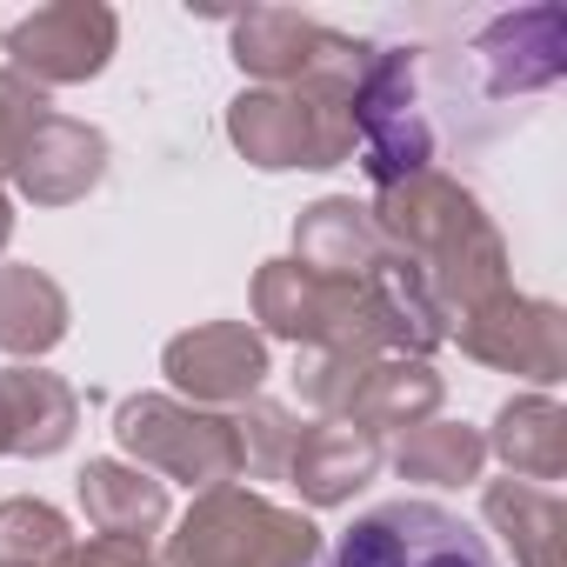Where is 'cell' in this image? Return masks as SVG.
Returning a JSON list of instances; mask_svg holds the SVG:
<instances>
[{"instance_id":"6da1fadb","label":"cell","mask_w":567,"mask_h":567,"mask_svg":"<svg viewBox=\"0 0 567 567\" xmlns=\"http://www.w3.org/2000/svg\"><path fill=\"white\" fill-rule=\"evenodd\" d=\"M374 234L388 240V254H401L421 280L434 308L447 315V328L461 315H474L481 301H494L507 280V240L487 220V207L474 200V187H461L441 167H421L408 181L374 187Z\"/></svg>"},{"instance_id":"7a4b0ae2","label":"cell","mask_w":567,"mask_h":567,"mask_svg":"<svg viewBox=\"0 0 567 567\" xmlns=\"http://www.w3.org/2000/svg\"><path fill=\"white\" fill-rule=\"evenodd\" d=\"M321 527L301 507H280L240 481L194 494L174 520L161 567H321Z\"/></svg>"},{"instance_id":"3957f363","label":"cell","mask_w":567,"mask_h":567,"mask_svg":"<svg viewBox=\"0 0 567 567\" xmlns=\"http://www.w3.org/2000/svg\"><path fill=\"white\" fill-rule=\"evenodd\" d=\"M254 334L260 341H295L315 354H348V361H381L394 354L388 315L374 280H321L301 260H260L254 274Z\"/></svg>"},{"instance_id":"277c9868","label":"cell","mask_w":567,"mask_h":567,"mask_svg":"<svg viewBox=\"0 0 567 567\" xmlns=\"http://www.w3.org/2000/svg\"><path fill=\"white\" fill-rule=\"evenodd\" d=\"M114 441H121V461L147 467L154 481H181L187 494L240 481L234 414H207L174 394H127L114 408Z\"/></svg>"},{"instance_id":"5b68a950","label":"cell","mask_w":567,"mask_h":567,"mask_svg":"<svg viewBox=\"0 0 567 567\" xmlns=\"http://www.w3.org/2000/svg\"><path fill=\"white\" fill-rule=\"evenodd\" d=\"M354 161L374 187L434 167V127L421 114L408 48H374L354 81Z\"/></svg>"},{"instance_id":"8992f818","label":"cell","mask_w":567,"mask_h":567,"mask_svg":"<svg viewBox=\"0 0 567 567\" xmlns=\"http://www.w3.org/2000/svg\"><path fill=\"white\" fill-rule=\"evenodd\" d=\"M328 567H494V547L441 501H381L368 507Z\"/></svg>"},{"instance_id":"52a82bcc","label":"cell","mask_w":567,"mask_h":567,"mask_svg":"<svg viewBox=\"0 0 567 567\" xmlns=\"http://www.w3.org/2000/svg\"><path fill=\"white\" fill-rule=\"evenodd\" d=\"M0 48H8V68L21 81H34L41 94L48 87H81V81L107 74V61L121 48V14L107 0H54V8L21 14L0 34Z\"/></svg>"},{"instance_id":"ba28073f","label":"cell","mask_w":567,"mask_h":567,"mask_svg":"<svg viewBox=\"0 0 567 567\" xmlns=\"http://www.w3.org/2000/svg\"><path fill=\"white\" fill-rule=\"evenodd\" d=\"M447 341H461V354L494 368V374L534 381L540 394L560 388V374H567V315L554 301H534V295H514V288H501L494 301L461 315L447 328Z\"/></svg>"},{"instance_id":"9c48e42d","label":"cell","mask_w":567,"mask_h":567,"mask_svg":"<svg viewBox=\"0 0 567 567\" xmlns=\"http://www.w3.org/2000/svg\"><path fill=\"white\" fill-rule=\"evenodd\" d=\"M161 374H167L174 401L207 408V414H234L267 388L274 354L247 321H200L161 348Z\"/></svg>"},{"instance_id":"30bf717a","label":"cell","mask_w":567,"mask_h":567,"mask_svg":"<svg viewBox=\"0 0 567 567\" xmlns=\"http://www.w3.org/2000/svg\"><path fill=\"white\" fill-rule=\"evenodd\" d=\"M107 161H114V147H107V134L94 121L48 114L34 127L21 167H14V194L34 200V207H74L107 181Z\"/></svg>"},{"instance_id":"8fae6325","label":"cell","mask_w":567,"mask_h":567,"mask_svg":"<svg viewBox=\"0 0 567 567\" xmlns=\"http://www.w3.org/2000/svg\"><path fill=\"white\" fill-rule=\"evenodd\" d=\"M474 61L487 74V94H540L567 74V14L560 8H520L487 21V34L474 41Z\"/></svg>"},{"instance_id":"7c38bea8","label":"cell","mask_w":567,"mask_h":567,"mask_svg":"<svg viewBox=\"0 0 567 567\" xmlns=\"http://www.w3.org/2000/svg\"><path fill=\"white\" fill-rule=\"evenodd\" d=\"M81 427V394L34 368V361H14L0 368V441H8L14 461H54Z\"/></svg>"},{"instance_id":"4fadbf2b","label":"cell","mask_w":567,"mask_h":567,"mask_svg":"<svg viewBox=\"0 0 567 567\" xmlns=\"http://www.w3.org/2000/svg\"><path fill=\"white\" fill-rule=\"evenodd\" d=\"M321 280H368L388 260V240L374 234V214L354 194H321L315 207L295 214V254Z\"/></svg>"},{"instance_id":"5bb4252c","label":"cell","mask_w":567,"mask_h":567,"mask_svg":"<svg viewBox=\"0 0 567 567\" xmlns=\"http://www.w3.org/2000/svg\"><path fill=\"white\" fill-rule=\"evenodd\" d=\"M388 447L348 421H315L301 427V447L288 461V487L308 501V507H348L374 474H381Z\"/></svg>"},{"instance_id":"9a60e30c","label":"cell","mask_w":567,"mask_h":567,"mask_svg":"<svg viewBox=\"0 0 567 567\" xmlns=\"http://www.w3.org/2000/svg\"><path fill=\"white\" fill-rule=\"evenodd\" d=\"M321 41H328V28L295 8H247L227 21V54L254 87H295L315 68Z\"/></svg>"},{"instance_id":"2e32d148","label":"cell","mask_w":567,"mask_h":567,"mask_svg":"<svg viewBox=\"0 0 567 567\" xmlns=\"http://www.w3.org/2000/svg\"><path fill=\"white\" fill-rule=\"evenodd\" d=\"M74 494H81V514L94 534H114V540H147L174 520L167 507V481H154L147 467L134 461H87L74 474Z\"/></svg>"},{"instance_id":"e0dca14e","label":"cell","mask_w":567,"mask_h":567,"mask_svg":"<svg viewBox=\"0 0 567 567\" xmlns=\"http://www.w3.org/2000/svg\"><path fill=\"white\" fill-rule=\"evenodd\" d=\"M481 441L507 467V481L547 487V481L567 474V408L554 394H514V401H501Z\"/></svg>"},{"instance_id":"ac0fdd59","label":"cell","mask_w":567,"mask_h":567,"mask_svg":"<svg viewBox=\"0 0 567 567\" xmlns=\"http://www.w3.org/2000/svg\"><path fill=\"white\" fill-rule=\"evenodd\" d=\"M441 401H447V381H441L427 361L381 354V361H368V374H361V388H354V401H348L341 421L381 441V434H408V427L434 421Z\"/></svg>"},{"instance_id":"d6986e66","label":"cell","mask_w":567,"mask_h":567,"mask_svg":"<svg viewBox=\"0 0 567 567\" xmlns=\"http://www.w3.org/2000/svg\"><path fill=\"white\" fill-rule=\"evenodd\" d=\"M68 328H74V308L61 280L34 260H0V354L41 361L68 341Z\"/></svg>"},{"instance_id":"ffe728a7","label":"cell","mask_w":567,"mask_h":567,"mask_svg":"<svg viewBox=\"0 0 567 567\" xmlns=\"http://www.w3.org/2000/svg\"><path fill=\"white\" fill-rule=\"evenodd\" d=\"M481 514L501 534V547L514 554V567H560V540H567V507L554 487L534 481H487L481 487Z\"/></svg>"},{"instance_id":"44dd1931","label":"cell","mask_w":567,"mask_h":567,"mask_svg":"<svg viewBox=\"0 0 567 567\" xmlns=\"http://www.w3.org/2000/svg\"><path fill=\"white\" fill-rule=\"evenodd\" d=\"M388 461H394V474L414 481V487H467V481H481V467H487V441H481V427L434 414V421L408 427Z\"/></svg>"},{"instance_id":"7402d4cb","label":"cell","mask_w":567,"mask_h":567,"mask_svg":"<svg viewBox=\"0 0 567 567\" xmlns=\"http://www.w3.org/2000/svg\"><path fill=\"white\" fill-rule=\"evenodd\" d=\"M68 547H74V527L54 501H34V494L0 501V560L8 567H54Z\"/></svg>"},{"instance_id":"603a6c76","label":"cell","mask_w":567,"mask_h":567,"mask_svg":"<svg viewBox=\"0 0 567 567\" xmlns=\"http://www.w3.org/2000/svg\"><path fill=\"white\" fill-rule=\"evenodd\" d=\"M234 434H240V474L247 481H288V461L301 447V421L280 401H247L234 408Z\"/></svg>"},{"instance_id":"cb8c5ba5","label":"cell","mask_w":567,"mask_h":567,"mask_svg":"<svg viewBox=\"0 0 567 567\" xmlns=\"http://www.w3.org/2000/svg\"><path fill=\"white\" fill-rule=\"evenodd\" d=\"M48 114L54 107H48V94L34 81H21L14 68H0V181H14V167H21V154H28V141H34V127Z\"/></svg>"},{"instance_id":"d4e9b609","label":"cell","mask_w":567,"mask_h":567,"mask_svg":"<svg viewBox=\"0 0 567 567\" xmlns=\"http://www.w3.org/2000/svg\"><path fill=\"white\" fill-rule=\"evenodd\" d=\"M361 374H368V361H348V354H315V348H301V361H295V388H301V401H308L321 421H341V414H348Z\"/></svg>"},{"instance_id":"484cf974","label":"cell","mask_w":567,"mask_h":567,"mask_svg":"<svg viewBox=\"0 0 567 567\" xmlns=\"http://www.w3.org/2000/svg\"><path fill=\"white\" fill-rule=\"evenodd\" d=\"M54 567H161V547L147 540H114V534H94V540H74Z\"/></svg>"},{"instance_id":"4316f807","label":"cell","mask_w":567,"mask_h":567,"mask_svg":"<svg viewBox=\"0 0 567 567\" xmlns=\"http://www.w3.org/2000/svg\"><path fill=\"white\" fill-rule=\"evenodd\" d=\"M8 240H14V200H8V187H0V254H8Z\"/></svg>"},{"instance_id":"83f0119b","label":"cell","mask_w":567,"mask_h":567,"mask_svg":"<svg viewBox=\"0 0 567 567\" xmlns=\"http://www.w3.org/2000/svg\"><path fill=\"white\" fill-rule=\"evenodd\" d=\"M0 454H8V441H0Z\"/></svg>"},{"instance_id":"f1b7e54d","label":"cell","mask_w":567,"mask_h":567,"mask_svg":"<svg viewBox=\"0 0 567 567\" xmlns=\"http://www.w3.org/2000/svg\"><path fill=\"white\" fill-rule=\"evenodd\" d=\"M0 567H8V560H0Z\"/></svg>"}]
</instances>
